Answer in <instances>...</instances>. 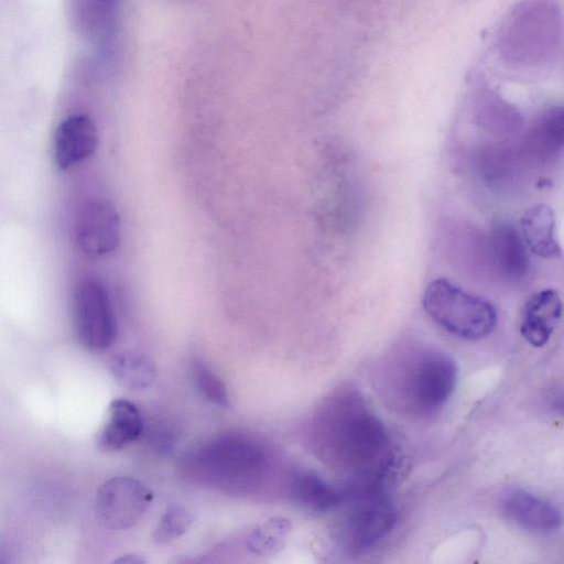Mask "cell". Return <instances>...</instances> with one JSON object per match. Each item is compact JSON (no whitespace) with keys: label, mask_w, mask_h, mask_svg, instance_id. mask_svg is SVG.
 <instances>
[{"label":"cell","mask_w":564,"mask_h":564,"mask_svg":"<svg viewBox=\"0 0 564 564\" xmlns=\"http://www.w3.org/2000/svg\"><path fill=\"white\" fill-rule=\"evenodd\" d=\"M521 234L528 248L541 258H553L561 249L555 238V216L545 204L529 208L520 220Z\"/></svg>","instance_id":"2e32d148"},{"label":"cell","mask_w":564,"mask_h":564,"mask_svg":"<svg viewBox=\"0 0 564 564\" xmlns=\"http://www.w3.org/2000/svg\"><path fill=\"white\" fill-rule=\"evenodd\" d=\"M546 401L552 411L564 415V386L553 389L547 394Z\"/></svg>","instance_id":"7402d4cb"},{"label":"cell","mask_w":564,"mask_h":564,"mask_svg":"<svg viewBox=\"0 0 564 564\" xmlns=\"http://www.w3.org/2000/svg\"><path fill=\"white\" fill-rule=\"evenodd\" d=\"M563 313L558 293L553 289L541 290L525 302L520 325L521 335L534 347L545 345Z\"/></svg>","instance_id":"7c38bea8"},{"label":"cell","mask_w":564,"mask_h":564,"mask_svg":"<svg viewBox=\"0 0 564 564\" xmlns=\"http://www.w3.org/2000/svg\"><path fill=\"white\" fill-rule=\"evenodd\" d=\"M98 133L94 121L86 115L65 118L54 134V159L62 170L89 158L96 150Z\"/></svg>","instance_id":"8fae6325"},{"label":"cell","mask_w":564,"mask_h":564,"mask_svg":"<svg viewBox=\"0 0 564 564\" xmlns=\"http://www.w3.org/2000/svg\"><path fill=\"white\" fill-rule=\"evenodd\" d=\"M108 368L117 383L131 391L150 388L156 378L155 366L147 357L133 352L112 356Z\"/></svg>","instance_id":"ac0fdd59"},{"label":"cell","mask_w":564,"mask_h":564,"mask_svg":"<svg viewBox=\"0 0 564 564\" xmlns=\"http://www.w3.org/2000/svg\"><path fill=\"white\" fill-rule=\"evenodd\" d=\"M290 531L285 519L275 518L265 521L254 529L247 539V547L256 554H270L282 546L284 536Z\"/></svg>","instance_id":"d6986e66"},{"label":"cell","mask_w":564,"mask_h":564,"mask_svg":"<svg viewBox=\"0 0 564 564\" xmlns=\"http://www.w3.org/2000/svg\"><path fill=\"white\" fill-rule=\"evenodd\" d=\"M193 521L194 516L188 509L180 505H172L161 517L152 539L156 544L169 543L183 535Z\"/></svg>","instance_id":"ffe728a7"},{"label":"cell","mask_w":564,"mask_h":564,"mask_svg":"<svg viewBox=\"0 0 564 564\" xmlns=\"http://www.w3.org/2000/svg\"><path fill=\"white\" fill-rule=\"evenodd\" d=\"M397 380L402 405L411 413L429 416L437 413L452 395L457 367L445 352L421 348L410 352Z\"/></svg>","instance_id":"3957f363"},{"label":"cell","mask_w":564,"mask_h":564,"mask_svg":"<svg viewBox=\"0 0 564 564\" xmlns=\"http://www.w3.org/2000/svg\"><path fill=\"white\" fill-rule=\"evenodd\" d=\"M313 446L346 494L387 489L394 456L381 419L354 388L326 397L313 419Z\"/></svg>","instance_id":"6da1fadb"},{"label":"cell","mask_w":564,"mask_h":564,"mask_svg":"<svg viewBox=\"0 0 564 564\" xmlns=\"http://www.w3.org/2000/svg\"><path fill=\"white\" fill-rule=\"evenodd\" d=\"M182 474L194 482L228 494H252L265 481L271 456L259 438L240 432L219 435L189 451Z\"/></svg>","instance_id":"7a4b0ae2"},{"label":"cell","mask_w":564,"mask_h":564,"mask_svg":"<svg viewBox=\"0 0 564 564\" xmlns=\"http://www.w3.org/2000/svg\"><path fill=\"white\" fill-rule=\"evenodd\" d=\"M290 496L297 508L313 514L337 510L345 501L341 486H335L313 471H300L292 477Z\"/></svg>","instance_id":"5bb4252c"},{"label":"cell","mask_w":564,"mask_h":564,"mask_svg":"<svg viewBox=\"0 0 564 564\" xmlns=\"http://www.w3.org/2000/svg\"><path fill=\"white\" fill-rule=\"evenodd\" d=\"M560 15L550 0H530L509 19L501 35L503 55L516 63L536 64L554 53Z\"/></svg>","instance_id":"5b68a950"},{"label":"cell","mask_w":564,"mask_h":564,"mask_svg":"<svg viewBox=\"0 0 564 564\" xmlns=\"http://www.w3.org/2000/svg\"><path fill=\"white\" fill-rule=\"evenodd\" d=\"M423 307L443 329L468 340L488 336L497 324V311L489 301L465 292L446 279L429 283Z\"/></svg>","instance_id":"277c9868"},{"label":"cell","mask_w":564,"mask_h":564,"mask_svg":"<svg viewBox=\"0 0 564 564\" xmlns=\"http://www.w3.org/2000/svg\"><path fill=\"white\" fill-rule=\"evenodd\" d=\"M77 337L90 350H102L116 338V319L105 288L97 281L82 282L74 299Z\"/></svg>","instance_id":"52a82bcc"},{"label":"cell","mask_w":564,"mask_h":564,"mask_svg":"<svg viewBox=\"0 0 564 564\" xmlns=\"http://www.w3.org/2000/svg\"><path fill=\"white\" fill-rule=\"evenodd\" d=\"M143 430L137 406L126 399H116L109 404L106 423L96 437V447L107 453L121 451L140 438Z\"/></svg>","instance_id":"4fadbf2b"},{"label":"cell","mask_w":564,"mask_h":564,"mask_svg":"<svg viewBox=\"0 0 564 564\" xmlns=\"http://www.w3.org/2000/svg\"><path fill=\"white\" fill-rule=\"evenodd\" d=\"M529 149L542 159L556 155L564 149V105L546 110L532 127Z\"/></svg>","instance_id":"e0dca14e"},{"label":"cell","mask_w":564,"mask_h":564,"mask_svg":"<svg viewBox=\"0 0 564 564\" xmlns=\"http://www.w3.org/2000/svg\"><path fill=\"white\" fill-rule=\"evenodd\" d=\"M192 376L197 390L205 399L221 408L229 406L225 384L202 359L192 361Z\"/></svg>","instance_id":"44dd1931"},{"label":"cell","mask_w":564,"mask_h":564,"mask_svg":"<svg viewBox=\"0 0 564 564\" xmlns=\"http://www.w3.org/2000/svg\"><path fill=\"white\" fill-rule=\"evenodd\" d=\"M116 563H129V564H137V563H143L145 562L142 557L135 554H128L124 557H120L115 561Z\"/></svg>","instance_id":"603a6c76"},{"label":"cell","mask_w":564,"mask_h":564,"mask_svg":"<svg viewBox=\"0 0 564 564\" xmlns=\"http://www.w3.org/2000/svg\"><path fill=\"white\" fill-rule=\"evenodd\" d=\"M153 499L149 487L131 477H113L97 491L95 512L99 522L110 530L133 527Z\"/></svg>","instance_id":"ba28073f"},{"label":"cell","mask_w":564,"mask_h":564,"mask_svg":"<svg viewBox=\"0 0 564 564\" xmlns=\"http://www.w3.org/2000/svg\"><path fill=\"white\" fill-rule=\"evenodd\" d=\"M490 251L499 272L520 279L528 272L529 258L522 236L510 225L501 224L490 235Z\"/></svg>","instance_id":"9a60e30c"},{"label":"cell","mask_w":564,"mask_h":564,"mask_svg":"<svg viewBox=\"0 0 564 564\" xmlns=\"http://www.w3.org/2000/svg\"><path fill=\"white\" fill-rule=\"evenodd\" d=\"M76 241L90 257L113 251L120 241V221L115 207L107 200H91L83 206L75 225Z\"/></svg>","instance_id":"9c48e42d"},{"label":"cell","mask_w":564,"mask_h":564,"mask_svg":"<svg viewBox=\"0 0 564 564\" xmlns=\"http://www.w3.org/2000/svg\"><path fill=\"white\" fill-rule=\"evenodd\" d=\"M340 508L336 539L349 554L373 549L397 523V510L387 489L347 494Z\"/></svg>","instance_id":"8992f818"},{"label":"cell","mask_w":564,"mask_h":564,"mask_svg":"<svg viewBox=\"0 0 564 564\" xmlns=\"http://www.w3.org/2000/svg\"><path fill=\"white\" fill-rule=\"evenodd\" d=\"M500 509L513 523L534 533L553 532L563 521L561 511L553 503L519 488L502 495Z\"/></svg>","instance_id":"30bf717a"}]
</instances>
